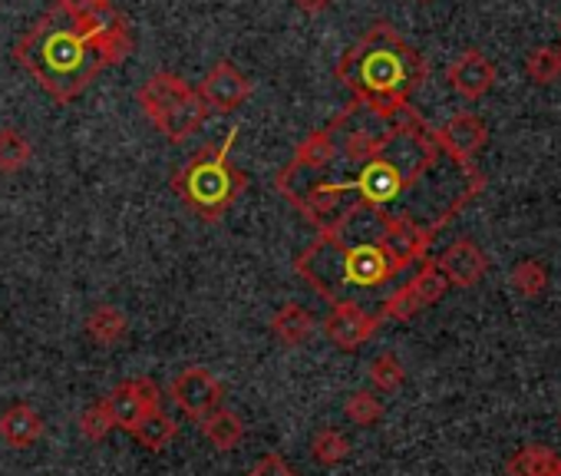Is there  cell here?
<instances>
[{
  "mask_svg": "<svg viewBox=\"0 0 561 476\" xmlns=\"http://www.w3.org/2000/svg\"><path fill=\"white\" fill-rule=\"evenodd\" d=\"M558 476H561V473H558Z\"/></svg>",
  "mask_w": 561,
  "mask_h": 476,
  "instance_id": "36",
  "label": "cell"
},
{
  "mask_svg": "<svg viewBox=\"0 0 561 476\" xmlns=\"http://www.w3.org/2000/svg\"><path fill=\"white\" fill-rule=\"evenodd\" d=\"M195 93V87H188L179 73H169V70H156L142 87H139V93H136V100H139V106H142V113L152 120V123H159L169 110H175L179 103H185L188 97Z\"/></svg>",
  "mask_w": 561,
  "mask_h": 476,
  "instance_id": "12",
  "label": "cell"
},
{
  "mask_svg": "<svg viewBox=\"0 0 561 476\" xmlns=\"http://www.w3.org/2000/svg\"><path fill=\"white\" fill-rule=\"evenodd\" d=\"M175 433H179V423H175L162 407L149 410V413L136 423V430H133V437L139 440V446H146L149 453H162V450L175 440Z\"/></svg>",
  "mask_w": 561,
  "mask_h": 476,
  "instance_id": "20",
  "label": "cell"
},
{
  "mask_svg": "<svg viewBox=\"0 0 561 476\" xmlns=\"http://www.w3.org/2000/svg\"><path fill=\"white\" fill-rule=\"evenodd\" d=\"M380 315L360 308L354 298H341L331 305V315L324 318V335L337 351H360L380 331Z\"/></svg>",
  "mask_w": 561,
  "mask_h": 476,
  "instance_id": "6",
  "label": "cell"
},
{
  "mask_svg": "<svg viewBox=\"0 0 561 476\" xmlns=\"http://www.w3.org/2000/svg\"><path fill=\"white\" fill-rule=\"evenodd\" d=\"M351 456V440L337 427H321L311 437V460L321 466H341Z\"/></svg>",
  "mask_w": 561,
  "mask_h": 476,
  "instance_id": "22",
  "label": "cell"
},
{
  "mask_svg": "<svg viewBox=\"0 0 561 476\" xmlns=\"http://www.w3.org/2000/svg\"><path fill=\"white\" fill-rule=\"evenodd\" d=\"M525 73L538 87L554 83L561 77V50L558 47H535L525 60Z\"/></svg>",
  "mask_w": 561,
  "mask_h": 476,
  "instance_id": "26",
  "label": "cell"
},
{
  "mask_svg": "<svg viewBox=\"0 0 561 476\" xmlns=\"http://www.w3.org/2000/svg\"><path fill=\"white\" fill-rule=\"evenodd\" d=\"M436 269L446 275L449 288H472L482 282L489 259L485 252L472 242V238H456V242L436 259Z\"/></svg>",
  "mask_w": 561,
  "mask_h": 476,
  "instance_id": "10",
  "label": "cell"
},
{
  "mask_svg": "<svg viewBox=\"0 0 561 476\" xmlns=\"http://www.w3.org/2000/svg\"><path fill=\"white\" fill-rule=\"evenodd\" d=\"M436 143L453 162L472 166L476 152L489 143V129L476 113H456L436 129Z\"/></svg>",
  "mask_w": 561,
  "mask_h": 476,
  "instance_id": "9",
  "label": "cell"
},
{
  "mask_svg": "<svg viewBox=\"0 0 561 476\" xmlns=\"http://www.w3.org/2000/svg\"><path fill=\"white\" fill-rule=\"evenodd\" d=\"M198 430H202V437H205L215 450H221V453L234 450V446L244 440V423H241V417H238L234 410H225V407H215L211 413H205V417L198 420Z\"/></svg>",
  "mask_w": 561,
  "mask_h": 476,
  "instance_id": "19",
  "label": "cell"
},
{
  "mask_svg": "<svg viewBox=\"0 0 561 476\" xmlns=\"http://www.w3.org/2000/svg\"><path fill=\"white\" fill-rule=\"evenodd\" d=\"M337 159V149H334V136L331 129H314L311 136H305L291 156V162L280 169V172H288V175H321L334 166Z\"/></svg>",
  "mask_w": 561,
  "mask_h": 476,
  "instance_id": "13",
  "label": "cell"
},
{
  "mask_svg": "<svg viewBox=\"0 0 561 476\" xmlns=\"http://www.w3.org/2000/svg\"><path fill=\"white\" fill-rule=\"evenodd\" d=\"M221 397H225V387L202 364H192V367L179 371L172 377V384H169V400L179 407V413H185L192 420H202L205 413L221 407Z\"/></svg>",
  "mask_w": 561,
  "mask_h": 476,
  "instance_id": "5",
  "label": "cell"
},
{
  "mask_svg": "<svg viewBox=\"0 0 561 476\" xmlns=\"http://www.w3.org/2000/svg\"><path fill=\"white\" fill-rule=\"evenodd\" d=\"M238 126L225 133L221 143L202 146L182 169L172 175V192L182 199L188 212H195L202 222H221L231 205L244 195L248 175L231 162V149L238 139Z\"/></svg>",
  "mask_w": 561,
  "mask_h": 476,
  "instance_id": "4",
  "label": "cell"
},
{
  "mask_svg": "<svg viewBox=\"0 0 561 476\" xmlns=\"http://www.w3.org/2000/svg\"><path fill=\"white\" fill-rule=\"evenodd\" d=\"M505 473L508 476H558L561 453H554L551 446H541V443H528L505 460Z\"/></svg>",
  "mask_w": 561,
  "mask_h": 476,
  "instance_id": "18",
  "label": "cell"
},
{
  "mask_svg": "<svg viewBox=\"0 0 561 476\" xmlns=\"http://www.w3.org/2000/svg\"><path fill=\"white\" fill-rule=\"evenodd\" d=\"M423 4H430V0H423Z\"/></svg>",
  "mask_w": 561,
  "mask_h": 476,
  "instance_id": "34",
  "label": "cell"
},
{
  "mask_svg": "<svg viewBox=\"0 0 561 476\" xmlns=\"http://www.w3.org/2000/svg\"><path fill=\"white\" fill-rule=\"evenodd\" d=\"M248 476H298V469L280 456V453H264L251 469Z\"/></svg>",
  "mask_w": 561,
  "mask_h": 476,
  "instance_id": "30",
  "label": "cell"
},
{
  "mask_svg": "<svg viewBox=\"0 0 561 476\" xmlns=\"http://www.w3.org/2000/svg\"><path fill=\"white\" fill-rule=\"evenodd\" d=\"M133 47L136 41L129 24H123L100 44H90L73 34L64 14L50 8L18 37L14 57L57 103H73L103 70L119 67L133 54Z\"/></svg>",
  "mask_w": 561,
  "mask_h": 476,
  "instance_id": "1",
  "label": "cell"
},
{
  "mask_svg": "<svg viewBox=\"0 0 561 476\" xmlns=\"http://www.w3.org/2000/svg\"><path fill=\"white\" fill-rule=\"evenodd\" d=\"M54 11L70 21V18H80L83 11H90V0H54Z\"/></svg>",
  "mask_w": 561,
  "mask_h": 476,
  "instance_id": "31",
  "label": "cell"
},
{
  "mask_svg": "<svg viewBox=\"0 0 561 476\" xmlns=\"http://www.w3.org/2000/svg\"><path fill=\"white\" fill-rule=\"evenodd\" d=\"M34 159V143L14 129V126H4L0 129V175H14L21 169H27Z\"/></svg>",
  "mask_w": 561,
  "mask_h": 476,
  "instance_id": "21",
  "label": "cell"
},
{
  "mask_svg": "<svg viewBox=\"0 0 561 476\" xmlns=\"http://www.w3.org/2000/svg\"><path fill=\"white\" fill-rule=\"evenodd\" d=\"M410 288H413V295H416V302L423 305V308H433L436 302H443L446 298V292H449V282H446V275L436 269V262H420V272L410 279Z\"/></svg>",
  "mask_w": 561,
  "mask_h": 476,
  "instance_id": "23",
  "label": "cell"
},
{
  "mask_svg": "<svg viewBox=\"0 0 561 476\" xmlns=\"http://www.w3.org/2000/svg\"><path fill=\"white\" fill-rule=\"evenodd\" d=\"M295 272L324 298L341 302L347 292H374L400 275V265L377 242H337L318 235L295 259Z\"/></svg>",
  "mask_w": 561,
  "mask_h": 476,
  "instance_id": "3",
  "label": "cell"
},
{
  "mask_svg": "<svg viewBox=\"0 0 561 476\" xmlns=\"http://www.w3.org/2000/svg\"><path fill=\"white\" fill-rule=\"evenodd\" d=\"M103 404H106V410H110L116 430L133 433L136 423H139L149 410L162 407V394H159L156 381H149V377H133V381L116 384V387L103 397Z\"/></svg>",
  "mask_w": 561,
  "mask_h": 476,
  "instance_id": "7",
  "label": "cell"
},
{
  "mask_svg": "<svg viewBox=\"0 0 561 476\" xmlns=\"http://www.w3.org/2000/svg\"><path fill=\"white\" fill-rule=\"evenodd\" d=\"M370 384H374V390H380V394H397L403 384H407V367H403V361L397 358V354H377L374 361H370Z\"/></svg>",
  "mask_w": 561,
  "mask_h": 476,
  "instance_id": "24",
  "label": "cell"
},
{
  "mask_svg": "<svg viewBox=\"0 0 561 476\" xmlns=\"http://www.w3.org/2000/svg\"><path fill=\"white\" fill-rule=\"evenodd\" d=\"M331 4H334V0H295V8H298L301 14H308V18H318V14H324Z\"/></svg>",
  "mask_w": 561,
  "mask_h": 476,
  "instance_id": "32",
  "label": "cell"
},
{
  "mask_svg": "<svg viewBox=\"0 0 561 476\" xmlns=\"http://www.w3.org/2000/svg\"><path fill=\"white\" fill-rule=\"evenodd\" d=\"M208 116H211V110L202 103V97H198V93H192L185 103H179L175 110H169V113H165L159 123H152V126H156L169 143H175V146H179V143H185L192 133H198V129L205 126V120H208Z\"/></svg>",
  "mask_w": 561,
  "mask_h": 476,
  "instance_id": "16",
  "label": "cell"
},
{
  "mask_svg": "<svg viewBox=\"0 0 561 476\" xmlns=\"http://www.w3.org/2000/svg\"><path fill=\"white\" fill-rule=\"evenodd\" d=\"M446 80L462 100H482L495 83V64L482 50H462L446 67Z\"/></svg>",
  "mask_w": 561,
  "mask_h": 476,
  "instance_id": "11",
  "label": "cell"
},
{
  "mask_svg": "<svg viewBox=\"0 0 561 476\" xmlns=\"http://www.w3.org/2000/svg\"><path fill=\"white\" fill-rule=\"evenodd\" d=\"M90 8H113V0H90Z\"/></svg>",
  "mask_w": 561,
  "mask_h": 476,
  "instance_id": "33",
  "label": "cell"
},
{
  "mask_svg": "<svg viewBox=\"0 0 561 476\" xmlns=\"http://www.w3.org/2000/svg\"><path fill=\"white\" fill-rule=\"evenodd\" d=\"M357 103L380 116H397L430 77V64L387 21H377L334 67Z\"/></svg>",
  "mask_w": 561,
  "mask_h": 476,
  "instance_id": "2",
  "label": "cell"
},
{
  "mask_svg": "<svg viewBox=\"0 0 561 476\" xmlns=\"http://www.w3.org/2000/svg\"><path fill=\"white\" fill-rule=\"evenodd\" d=\"M202 97V103L211 113H234L248 103V97L254 93V83L228 60H218L198 83L195 90Z\"/></svg>",
  "mask_w": 561,
  "mask_h": 476,
  "instance_id": "8",
  "label": "cell"
},
{
  "mask_svg": "<svg viewBox=\"0 0 561 476\" xmlns=\"http://www.w3.org/2000/svg\"><path fill=\"white\" fill-rule=\"evenodd\" d=\"M77 427H80L83 440H90V443H103V440L116 430V423H113V417H110V410H106L103 400L93 404V407H87V410L77 417Z\"/></svg>",
  "mask_w": 561,
  "mask_h": 476,
  "instance_id": "29",
  "label": "cell"
},
{
  "mask_svg": "<svg viewBox=\"0 0 561 476\" xmlns=\"http://www.w3.org/2000/svg\"><path fill=\"white\" fill-rule=\"evenodd\" d=\"M44 430H47V423H44L41 410L31 407V404H14V407H8L4 413H0V440H4L8 446H14V450L34 446L44 437Z\"/></svg>",
  "mask_w": 561,
  "mask_h": 476,
  "instance_id": "14",
  "label": "cell"
},
{
  "mask_svg": "<svg viewBox=\"0 0 561 476\" xmlns=\"http://www.w3.org/2000/svg\"><path fill=\"white\" fill-rule=\"evenodd\" d=\"M344 413L357 427H377L383 420V404H380V397L374 390H354L344 400Z\"/></svg>",
  "mask_w": 561,
  "mask_h": 476,
  "instance_id": "27",
  "label": "cell"
},
{
  "mask_svg": "<svg viewBox=\"0 0 561 476\" xmlns=\"http://www.w3.org/2000/svg\"><path fill=\"white\" fill-rule=\"evenodd\" d=\"M126 331H129V318L116 305H96L83 321V335L96 348H116L126 338Z\"/></svg>",
  "mask_w": 561,
  "mask_h": 476,
  "instance_id": "17",
  "label": "cell"
},
{
  "mask_svg": "<svg viewBox=\"0 0 561 476\" xmlns=\"http://www.w3.org/2000/svg\"><path fill=\"white\" fill-rule=\"evenodd\" d=\"M558 50H561V47H558Z\"/></svg>",
  "mask_w": 561,
  "mask_h": 476,
  "instance_id": "35",
  "label": "cell"
},
{
  "mask_svg": "<svg viewBox=\"0 0 561 476\" xmlns=\"http://www.w3.org/2000/svg\"><path fill=\"white\" fill-rule=\"evenodd\" d=\"M508 285L512 292H518L522 298H538L545 288H548V269L535 259H525L518 262L512 272H508Z\"/></svg>",
  "mask_w": 561,
  "mask_h": 476,
  "instance_id": "25",
  "label": "cell"
},
{
  "mask_svg": "<svg viewBox=\"0 0 561 476\" xmlns=\"http://www.w3.org/2000/svg\"><path fill=\"white\" fill-rule=\"evenodd\" d=\"M318 331V318L311 308L298 305V302H285L274 318H271V335L285 344V348H301L311 341V335Z\"/></svg>",
  "mask_w": 561,
  "mask_h": 476,
  "instance_id": "15",
  "label": "cell"
},
{
  "mask_svg": "<svg viewBox=\"0 0 561 476\" xmlns=\"http://www.w3.org/2000/svg\"><path fill=\"white\" fill-rule=\"evenodd\" d=\"M423 311V305L416 302V295H413V288H410V282L407 285H400L383 305H380V321H413L416 315Z\"/></svg>",
  "mask_w": 561,
  "mask_h": 476,
  "instance_id": "28",
  "label": "cell"
}]
</instances>
